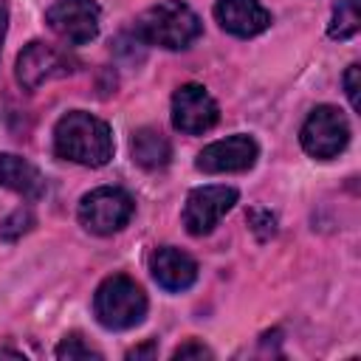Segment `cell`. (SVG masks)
I'll use <instances>...</instances> for the list:
<instances>
[{"mask_svg":"<svg viewBox=\"0 0 361 361\" xmlns=\"http://www.w3.org/2000/svg\"><path fill=\"white\" fill-rule=\"evenodd\" d=\"M54 152L82 166H104L113 158V133L107 121L71 110L54 127Z\"/></svg>","mask_w":361,"mask_h":361,"instance_id":"obj_1","label":"cell"},{"mask_svg":"<svg viewBox=\"0 0 361 361\" xmlns=\"http://www.w3.org/2000/svg\"><path fill=\"white\" fill-rule=\"evenodd\" d=\"M203 31L200 17L183 0H164L135 20V37L166 51L189 48Z\"/></svg>","mask_w":361,"mask_h":361,"instance_id":"obj_2","label":"cell"},{"mask_svg":"<svg viewBox=\"0 0 361 361\" xmlns=\"http://www.w3.org/2000/svg\"><path fill=\"white\" fill-rule=\"evenodd\" d=\"M93 313L107 330H130L147 316V293L127 274H113L96 288Z\"/></svg>","mask_w":361,"mask_h":361,"instance_id":"obj_3","label":"cell"},{"mask_svg":"<svg viewBox=\"0 0 361 361\" xmlns=\"http://www.w3.org/2000/svg\"><path fill=\"white\" fill-rule=\"evenodd\" d=\"M133 212H135L133 197L118 186H99L79 200V223L90 234H102V237L121 231L130 223Z\"/></svg>","mask_w":361,"mask_h":361,"instance_id":"obj_4","label":"cell"},{"mask_svg":"<svg viewBox=\"0 0 361 361\" xmlns=\"http://www.w3.org/2000/svg\"><path fill=\"white\" fill-rule=\"evenodd\" d=\"M299 141H302V149L310 158L330 161V158H336L347 147V141H350V124H347V118H344V113L338 107L319 104L305 118L302 133H299Z\"/></svg>","mask_w":361,"mask_h":361,"instance_id":"obj_5","label":"cell"},{"mask_svg":"<svg viewBox=\"0 0 361 361\" xmlns=\"http://www.w3.org/2000/svg\"><path fill=\"white\" fill-rule=\"evenodd\" d=\"M237 189L234 186H197L189 192L186 206H183V226L192 237L209 234L226 212L234 209L237 203Z\"/></svg>","mask_w":361,"mask_h":361,"instance_id":"obj_6","label":"cell"},{"mask_svg":"<svg viewBox=\"0 0 361 361\" xmlns=\"http://www.w3.org/2000/svg\"><path fill=\"white\" fill-rule=\"evenodd\" d=\"M99 6L93 0H56L45 11V23L71 45H85L99 34Z\"/></svg>","mask_w":361,"mask_h":361,"instance_id":"obj_7","label":"cell"},{"mask_svg":"<svg viewBox=\"0 0 361 361\" xmlns=\"http://www.w3.org/2000/svg\"><path fill=\"white\" fill-rule=\"evenodd\" d=\"M220 118V107L203 85H180L172 96V124L186 135H200L212 130Z\"/></svg>","mask_w":361,"mask_h":361,"instance_id":"obj_8","label":"cell"},{"mask_svg":"<svg viewBox=\"0 0 361 361\" xmlns=\"http://www.w3.org/2000/svg\"><path fill=\"white\" fill-rule=\"evenodd\" d=\"M259 158V147L251 135H228L220 141H212L209 147H203L195 158V166L206 175H223V172H245L257 164Z\"/></svg>","mask_w":361,"mask_h":361,"instance_id":"obj_9","label":"cell"},{"mask_svg":"<svg viewBox=\"0 0 361 361\" xmlns=\"http://www.w3.org/2000/svg\"><path fill=\"white\" fill-rule=\"evenodd\" d=\"M71 59L45 45V42H28L20 56H17V65H14V73H17V82L25 87V90H37L42 82L48 79H56V76H65L71 73Z\"/></svg>","mask_w":361,"mask_h":361,"instance_id":"obj_10","label":"cell"},{"mask_svg":"<svg viewBox=\"0 0 361 361\" xmlns=\"http://www.w3.org/2000/svg\"><path fill=\"white\" fill-rule=\"evenodd\" d=\"M214 17L223 31L234 37H257L271 25V11L259 0H217Z\"/></svg>","mask_w":361,"mask_h":361,"instance_id":"obj_11","label":"cell"},{"mask_svg":"<svg viewBox=\"0 0 361 361\" xmlns=\"http://www.w3.org/2000/svg\"><path fill=\"white\" fill-rule=\"evenodd\" d=\"M149 271H152V279L164 290H172V293L192 288L197 279V262L175 245L155 248V254L149 257Z\"/></svg>","mask_w":361,"mask_h":361,"instance_id":"obj_12","label":"cell"},{"mask_svg":"<svg viewBox=\"0 0 361 361\" xmlns=\"http://www.w3.org/2000/svg\"><path fill=\"white\" fill-rule=\"evenodd\" d=\"M0 186L17 192L25 200H39L45 195V178L39 175V169L11 152L0 155Z\"/></svg>","mask_w":361,"mask_h":361,"instance_id":"obj_13","label":"cell"},{"mask_svg":"<svg viewBox=\"0 0 361 361\" xmlns=\"http://www.w3.org/2000/svg\"><path fill=\"white\" fill-rule=\"evenodd\" d=\"M130 155L133 161L147 169V172H155V169H164L172 158V147H169V138L155 130V127H138L130 138Z\"/></svg>","mask_w":361,"mask_h":361,"instance_id":"obj_14","label":"cell"},{"mask_svg":"<svg viewBox=\"0 0 361 361\" xmlns=\"http://www.w3.org/2000/svg\"><path fill=\"white\" fill-rule=\"evenodd\" d=\"M355 31H358V0H338V6L333 8L327 34L333 39H347Z\"/></svg>","mask_w":361,"mask_h":361,"instance_id":"obj_15","label":"cell"},{"mask_svg":"<svg viewBox=\"0 0 361 361\" xmlns=\"http://www.w3.org/2000/svg\"><path fill=\"white\" fill-rule=\"evenodd\" d=\"M34 226V214H31V209H17V212H11L8 217H6V223L0 226V237L6 240V243H14V240H20L28 228Z\"/></svg>","mask_w":361,"mask_h":361,"instance_id":"obj_16","label":"cell"},{"mask_svg":"<svg viewBox=\"0 0 361 361\" xmlns=\"http://www.w3.org/2000/svg\"><path fill=\"white\" fill-rule=\"evenodd\" d=\"M56 358L62 361H79V358H102L99 350H93L90 344H85L79 336H65L56 347Z\"/></svg>","mask_w":361,"mask_h":361,"instance_id":"obj_17","label":"cell"},{"mask_svg":"<svg viewBox=\"0 0 361 361\" xmlns=\"http://www.w3.org/2000/svg\"><path fill=\"white\" fill-rule=\"evenodd\" d=\"M245 217H248V226L257 234V240H268L276 234V217L268 209H251Z\"/></svg>","mask_w":361,"mask_h":361,"instance_id":"obj_18","label":"cell"},{"mask_svg":"<svg viewBox=\"0 0 361 361\" xmlns=\"http://www.w3.org/2000/svg\"><path fill=\"white\" fill-rule=\"evenodd\" d=\"M172 358H212V350H209V347H203L200 341L189 338L186 344H180V347L172 353Z\"/></svg>","mask_w":361,"mask_h":361,"instance_id":"obj_19","label":"cell"},{"mask_svg":"<svg viewBox=\"0 0 361 361\" xmlns=\"http://www.w3.org/2000/svg\"><path fill=\"white\" fill-rule=\"evenodd\" d=\"M344 90L353 107H358V65H350L344 73Z\"/></svg>","mask_w":361,"mask_h":361,"instance_id":"obj_20","label":"cell"},{"mask_svg":"<svg viewBox=\"0 0 361 361\" xmlns=\"http://www.w3.org/2000/svg\"><path fill=\"white\" fill-rule=\"evenodd\" d=\"M6 28H8V6H6V0H0V48L6 39Z\"/></svg>","mask_w":361,"mask_h":361,"instance_id":"obj_21","label":"cell"},{"mask_svg":"<svg viewBox=\"0 0 361 361\" xmlns=\"http://www.w3.org/2000/svg\"><path fill=\"white\" fill-rule=\"evenodd\" d=\"M141 355H155V344H144V347H135L127 353V358H141Z\"/></svg>","mask_w":361,"mask_h":361,"instance_id":"obj_22","label":"cell"},{"mask_svg":"<svg viewBox=\"0 0 361 361\" xmlns=\"http://www.w3.org/2000/svg\"><path fill=\"white\" fill-rule=\"evenodd\" d=\"M0 355H14V358H23V353H20V350H6V347L0 350Z\"/></svg>","mask_w":361,"mask_h":361,"instance_id":"obj_23","label":"cell"}]
</instances>
